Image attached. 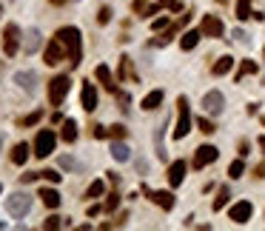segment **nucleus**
Segmentation results:
<instances>
[{"mask_svg": "<svg viewBox=\"0 0 265 231\" xmlns=\"http://www.w3.org/2000/svg\"><path fill=\"white\" fill-rule=\"evenodd\" d=\"M57 37L63 40V46H66V54H69V60H72V69H77L80 66V32L74 29V26H63V29L57 32Z\"/></svg>", "mask_w": 265, "mask_h": 231, "instance_id": "obj_1", "label": "nucleus"}, {"mask_svg": "<svg viewBox=\"0 0 265 231\" xmlns=\"http://www.w3.org/2000/svg\"><path fill=\"white\" fill-rule=\"evenodd\" d=\"M191 131V111H188V97L180 94L177 97V129H174V140H183Z\"/></svg>", "mask_w": 265, "mask_h": 231, "instance_id": "obj_2", "label": "nucleus"}, {"mask_svg": "<svg viewBox=\"0 0 265 231\" xmlns=\"http://www.w3.org/2000/svg\"><path fill=\"white\" fill-rule=\"evenodd\" d=\"M6 211L12 217H17V220H23V217L32 211V197L26 194V191H15V194L6 197Z\"/></svg>", "mask_w": 265, "mask_h": 231, "instance_id": "obj_3", "label": "nucleus"}, {"mask_svg": "<svg viewBox=\"0 0 265 231\" xmlns=\"http://www.w3.org/2000/svg\"><path fill=\"white\" fill-rule=\"evenodd\" d=\"M54 146H57V134L51 129H40L35 137V154L37 157H49L54 152Z\"/></svg>", "mask_w": 265, "mask_h": 231, "instance_id": "obj_4", "label": "nucleus"}, {"mask_svg": "<svg viewBox=\"0 0 265 231\" xmlns=\"http://www.w3.org/2000/svg\"><path fill=\"white\" fill-rule=\"evenodd\" d=\"M69 89H72L69 74H57V77L51 80V83H49V103H51V106H60L63 97L69 94Z\"/></svg>", "mask_w": 265, "mask_h": 231, "instance_id": "obj_5", "label": "nucleus"}, {"mask_svg": "<svg viewBox=\"0 0 265 231\" xmlns=\"http://www.w3.org/2000/svg\"><path fill=\"white\" fill-rule=\"evenodd\" d=\"M46 66H57L60 60H69V54H66V46H63V40H60L57 35L49 40V46H46Z\"/></svg>", "mask_w": 265, "mask_h": 231, "instance_id": "obj_6", "label": "nucleus"}, {"mask_svg": "<svg viewBox=\"0 0 265 231\" xmlns=\"http://www.w3.org/2000/svg\"><path fill=\"white\" fill-rule=\"evenodd\" d=\"M217 157H220V149H217V146H200V149H197V154H194V163H191V166L194 168H205V166H211Z\"/></svg>", "mask_w": 265, "mask_h": 231, "instance_id": "obj_7", "label": "nucleus"}, {"mask_svg": "<svg viewBox=\"0 0 265 231\" xmlns=\"http://www.w3.org/2000/svg\"><path fill=\"white\" fill-rule=\"evenodd\" d=\"M202 108H205L211 117H217V114H222V108H225V97H222V92H208L205 97H202Z\"/></svg>", "mask_w": 265, "mask_h": 231, "instance_id": "obj_8", "label": "nucleus"}, {"mask_svg": "<svg viewBox=\"0 0 265 231\" xmlns=\"http://www.w3.org/2000/svg\"><path fill=\"white\" fill-rule=\"evenodd\" d=\"M17 40H20V29H17L15 23H9L6 32H3V51H6L9 57L17 54Z\"/></svg>", "mask_w": 265, "mask_h": 231, "instance_id": "obj_9", "label": "nucleus"}, {"mask_svg": "<svg viewBox=\"0 0 265 231\" xmlns=\"http://www.w3.org/2000/svg\"><path fill=\"white\" fill-rule=\"evenodd\" d=\"M251 214H254V206H251L248 200H240V203H234V206H231V211H228V217L231 220H234V223H248L251 220Z\"/></svg>", "mask_w": 265, "mask_h": 231, "instance_id": "obj_10", "label": "nucleus"}, {"mask_svg": "<svg viewBox=\"0 0 265 231\" xmlns=\"http://www.w3.org/2000/svg\"><path fill=\"white\" fill-rule=\"evenodd\" d=\"M200 32L205 37H222V35H225V26H222V20L217 15H205V17H202Z\"/></svg>", "mask_w": 265, "mask_h": 231, "instance_id": "obj_11", "label": "nucleus"}, {"mask_svg": "<svg viewBox=\"0 0 265 231\" xmlns=\"http://www.w3.org/2000/svg\"><path fill=\"white\" fill-rule=\"evenodd\" d=\"M186 171H188L186 160H174L171 166H168V183H171V188L183 186V180H186Z\"/></svg>", "mask_w": 265, "mask_h": 231, "instance_id": "obj_12", "label": "nucleus"}, {"mask_svg": "<svg viewBox=\"0 0 265 231\" xmlns=\"http://www.w3.org/2000/svg\"><path fill=\"white\" fill-rule=\"evenodd\" d=\"M80 103H83V108H86V111H94V108H97V92H94L92 80H86V83H83V94H80Z\"/></svg>", "mask_w": 265, "mask_h": 231, "instance_id": "obj_13", "label": "nucleus"}, {"mask_svg": "<svg viewBox=\"0 0 265 231\" xmlns=\"http://www.w3.org/2000/svg\"><path fill=\"white\" fill-rule=\"evenodd\" d=\"M145 194L151 197V203H157L160 209H165V211L174 209V194L171 191H149V188H145Z\"/></svg>", "mask_w": 265, "mask_h": 231, "instance_id": "obj_14", "label": "nucleus"}, {"mask_svg": "<svg viewBox=\"0 0 265 231\" xmlns=\"http://www.w3.org/2000/svg\"><path fill=\"white\" fill-rule=\"evenodd\" d=\"M15 83H17L20 89H26L29 94L37 92V74H35V72H17V74H15Z\"/></svg>", "mask_w": 265, "mask_h": 231, "instance_id": "obj_15", "label": "nucleus"}, {"mask_svg": "<svg viewBox=\"0 0 265 231\" xmlns=\"http://www.w3.org/2000/svg\"><path fill=\"white\" fill-rule=\"evenodd\" d=\"M94 77L103 83V89H106V92H111V94L117 92V83H114V77H111V69H108V66H97Z\"/></svg>", "mask_w": 265, "mask_h": 231, "instance_id": "obj_16", "label": "nucleus"}, {"mask_svg": "<svg viewBox=\"0 0 265 231\" xmlns=\"http://www.w3.org/2000/svg\"><path fill=\"white\" fill-rule=\"evenodd\" d=\"M117 80H131V83H137V72H134V66H131V57H126L123 54L120 57V69H117Z\"/></svg>", "mask_w": 265, "mask_h": 231, "instance_id": "obj_17", "label": "nucleus"}, {"mask_svg": "<svg viewBox=\"0 0 265 231\" xmlns=\"http://www.w3.org/2000/svg\"><path fill=\"white\" fill-rule=\"evenodd\" d=\"M37 49H40V32L29 29L26 32V43H23V54H35Z\"/></svg>", "mask_w": 265, "mask_h": 231, "instance_id": "obj_18", "label": "nucleus"}, {"mask_svg": "<svg viewBox=\"0 0 265 231\" xmlns=\"http://www.w3.org/2000/svg\"><path fill=\"white\" fill-rule=\"evenodd\" d=\"M160 103H163V89H154V92H149L143 97V103H140V106H143L145 111H154V108H160Z\"/></svg>", "mask_w": 265, "mask_h": 231, "instance_id": "obj_19", "label": "nucleus"}, {"mask_svg": "<svg viewBox=\"0 0 265 231\" xmlns=\"http://www.w3.org/2000/svg\"><path fill=\"white\" fill-rule=\"evenodd\" d=\"M231 69H234V57L231 54H225V57H220L214 66H211V74H217V77H222V74H228Z\"/></svg>", "mask_w": 265, "mask_h": 231, "instance_id": "obj_20", "label": "nucleus"}, {"mask_svg": "<svg viewBox=\"0 0 265 231\" xmlns=\"http://www.w3.org/2000/svg\"><path fill=\"white\" fill-rule=\"evenodd\" d=\"M111 157L126 163V160H131V149L126 143H120V140H114V143H111Z\"/></svg>", "mask_w": 265, "mask_h": 231, "instance_id": "obj_21", "label": "nucleus"}, {"mask_svg": "<svg viewBox=\"0 0 265 231\" xmlns=\"http://www.w3.org/2000/svg\"><path fill=\"white\" fill-rule=\"evenodd\" d=\"M29 143H17L15 149H12V163H17V166H23L26 160H29Z\"/></svg>", "mask_w": 265, "mask_h": 231, "instance_id": "obj_22", "label": "nucleus"}, {"mask_svg": "<svg viewBox=\"0 0 265 231\" xmlns=\"http://www.w3.org/2000/svg\"><path fill=\"white\" fill-rule=\"evenodd\" d=\"M60 137H63L66 143H74V140H77V123H74V120H63V131H60Z\"/></svg>", "mask_w": 265, "mask_h": 231, "instance_id": "obj_23", "label": "nucleus"}, {"mask_svg": "<svg viewBox=\"0 0 265 231\" xmlns=\"http://www.w3.org/2000/svg\"><path fill=\"white\" fill-rule=\"evenodd\" d=\"M200 37H202V32H186V35L180 37V46H183V49H194V46L200 43Z\"/></svg>", "mask_w": 265, "mask_h": 231, "instance_id": "obj_24", "label": "nucleus"}, {"mask_svg": "<svg viewBox=\"0 0 265 231\" xmlns=\"http://www.w3.org/2000/svg\"><path fill=\"white\" fill-rule=\"evenodd\" d=\"M40 200H43L49 209H57L60 206V194L54 191V188H43V191H40Z\"/></svg>", "mask_w": 265, "mask_h": 231, "instance_id": "obj_25", "label": "nucleus"}, {"mask_svg": "<svg viewBox=\"0 0 265 231\" xmlns=\"http://www.w3.org/2000/svg\"><path fill=\"white\" fill-rule=\"evenodd\" d=\"M245 74H257V63H254V60H243V63H240V72L234 74V80L240 83Z\"/></svg>", "mask_w": 265, "mask_h": 231, "instance_id": "obj_26", "label": "nucleus"}, {"mask_svg": "<svg viewBox=\"0 0 265 231\" xmlns=\"http://www.w3.org/2000/svg\"><path fill=\"white\" fill-rule=\"evenodd\" d=\"M251 15V0H237V20H248Z\"/></svg>", "mask_w": 265, "mask_h": 231, "instance_id": "obj_27", "label": "nucleus"}, {"mask_svg": "<svg viewBox=\"0 0 265 231\" xmlns=\"http://www.w3.org/2000/svg\"><path fill=\"white\" fill-rule=\"evenodd\" d=\"M228 197H231V191H228V186H222L220 191H217V197H214V211H220V209H225V203H228Z\"/></svg>", "mask_w": 265, "mask_h": 231, "instance_id": "obj_28", "label": "nucleus"}, {"mask_svg": "<svg viewBox=\"0 0 265 231\" xmlns=\"http://www.w3.org/2000/svg\"><path fill=\"white\" fill-rule=\"evenodd\" d=\"M243 171H245V163H243V160H234V163L228 166V177H231V180H240V177H243Z\"/></svg>", "mask_w": 265, "mask_h": 231, "instance_id": "obj_29", "label": "nucleus"}, {"mask_svg": "<svg viewBox=\"0 0 265 231\" xmlns=\"http://www.w3.org/2000/svg\"><path fill=\"white\" fill-rule=\"evenodd\" d=\"M103 191H106V186H103V180H94L92 186H89V191H86V197H100Z\"/></svg>", "mask_w": 265, "mask_h": 231, "instance_id": "obj_30", "label": "nucleus"}, {"mask_svg": "<svg viewBox=\"0 0 265 231\" xmlns=\"http://www.w3.org/2000/svg\"><path fill=\"white\" fill-rule=\"evenodd\" d=\"M40 117H43V111L37 108V111H32L29 117H23V120H20V126H23V129H26V126H35V123H40Z\"/></svg>", "mask_w": 265, "mask_h": 231, "instance_id": "obj_31", "label": "nucleus"}, {"mask_svg": "<svg viewBox=\"0 0 265 231\" xmlns=\"http://www.w3.org/2000/svg\"><path fill=\"white\" fill-rule=\"evenodd\" d=\"M60 225H66L63 223V217H57V214H51V217H46V223H43V228H60Z\"/></svg>", "mask_w": 265, "mask_h": 231, "instance_id": "obj_32", "label": "nucleus"}, {"mask_svg": "<svg viewBox=\"0 0 265 231\" xmlns=\"http://www.w3.org/2000/svg\"><path fill=\"white\" fill-rule=\"evenodd\" d=\"M197 126H200L202 134H214V131H217V126L211 123V120H205V117H200V120H197Z\"/></svg>", "mask_w": 265, "mask_h": 231, "instance_id": "obj_33", "label": "nucleus"}, {"mask_svg": "<svg viewBox=\"0 0 265 231\" xmlns=\"http://www.w3.org/2000/svg\"><path fill=\"white\" fill-rule=\"evenodd\" d=\"M40 177H43V180H49V183H60V177H63V174L54 171V168H46V171H40Z\"/></svg>", "mask_w": 265, "mask_h": 231, "instance_id": "obj_34", "label": "nucleus"}, {"mask_svg": "<svg viewBox=\"0 0 265 231\" xmlns=\"http://www.w3.org/2000/svg\"><path fill=\"white\" fill-rule=\"evenodd\" d=\"M108 137L123 140V137H126V129H123V126H108Z\"/></svg>", "mask_w": 265, "mask_h": 231, "instance_id": "obj_35", "label": "nucleus"}, {"mask_svg": "<svg viewBox=\"0 0 265 231\" xmlns=\"http://www.w3.org/2000/svg\"><path fill=\"white\" fill-rule=\"evenodd\" d=\"M117 206H120V194H108V200H106V206H103V209H106V211H114Z\"/></svg>", "mask_w": 265, "mask_h": 231, "instance_id": "obj_36", "label": "nucleus"}, {"mask_svg": "<svg viewBox=\"0 0 265 231\" xmlns=\"http://www.w3.org/2000/svg\"><path fill=\"white\" fill-rule=\"evenodd\" d=\"M60 168H69V171H72V168H80V163L74 157H60Z\"/></svg>", "mask_w": 265, "mask_h": 231, "instance_id": "obj_37", "label": "nucleus"}, {"mask_svg": "<svg viewBox=\"0 0 265 231\" xmlns=\"http://www.w3.org/2000/svg\"><path fill=\"white\" fill-rule=\"evenodd\" d=\"M160 6L171 9V12H183V3H180V0H160Z\"/></svg>", "mask_w": 265, "mask_h": 231, "instance_id": "obj_38", "label": "nucleus"}, {"mask_svg": "<svg viewBox=\"0 0 265 231\" xmlns=\"http://www.w3.org/2000/svg\"><path fill=\"white\" fill-rule=\"evenodd\" d=\"M97 23H103V26H106V23H111V9H108V6L100 9V15H97Z\"/></svg>", "mask_w": 265, "mask_h": 231, "instance_id": "obj_39", "label": "nucleus"}, {"mask_svg": "<svg viewBox=\"0 0 265 231\" xmlns=\"http://www.w3.org/2000/svg\"><path fill=\"white\" fill-rule=\"evenodd\" d=\"M234 40H240V43H245V46H248V43H251V37H248V35H245V32H243V29H234Z\"/></svg>", "mask_w": 265, "mask_h": 231, "instance_id": "obj_40", "label": "nucleus"}, {"mask_svg": "<svg viewBox=\"0 0 265 231\" xmlns=\"http://www.w3.org/2000/svg\"><path fill=\"white\" fill-rule=\"evenodd\" d=\"M165 26H168V17H157V20L151 23V29H154V32H160V29H165Z\"/></svg>", "mask_w": 265, "mask_h": 231, "instance_id": "obj_41", "label": "nucleus"}, {"mask_svg": "<svg viewBox=\"0 0 265 231\" xmlns=\"http://www.w3.org/2000/svg\"><path fill=\"white\" fill-rule=\"evenodd\" d=\"M94 137H97V140L108 137V126H94Z\"/></svg>", "mask_w": 265, "mask_h": 231, "instance_id": "obj_42", "label": "nucleus"}, {"mask_svg": "<svg viewBox=\"0 0 265 231\" xmlns=\"http://www.w3.org/2000/svg\"><path fill=\"white\" fill-rule=\"evenodd\" d=\"M40 177V171H29V174H20V183H32V180H37Z\"/></svg>", "mask_w": 265, "mask_h": 231, "instance_id": "obj_43", "label": "nucleus"}, {"mask_svg": "<svg viewBox=\"0 0 265 231\" xmlns=\"http://www.w3.org/2000/svg\"><path fill=\"white\" fill-rule=\"evenodd\" d=\"M254 177H259V180H262V177H265V163H259V166L254 168Z\"/></svg>", "mask_w": 265, "mask_h": 231, "instance_id": "obj_44", "label": "nucleus"}, {"mask_svg": "<svg viewBox=\"0 0 265 231\" xmlns=\"http://www.w3.org/2000/svg\"><path fill=\"white\" fill-rule=\"evenodd\" d=\"M240 154H243V157L248 154V140H243V143H240Z\"/></svg>", "mask_w": 265, "mask_h": 231, "instance_id": "obj_45", "label": "nucleus"}, {"mask_svg": "<svg viewBox=\"0 0 265 231\" xmlns=\"http://www.w3.org/2000/svg\"><path fill=\"white\" fill-rule=\"evenodd\" d=\"M49 3H54V6H63V3H69V0H49Z\"/></svg>", "mask_w": 265, "mask_h": 231, "instance_id": "obj_46", "label": "nucleus"}, {"mask_svg": "<svg viewBox=\"0 0 265 231\" xmlns=\"http://www.w3.org/2000/svg\"><path fill=\"white\" fill-rule=\"evenodd\" d=\"M257 143H259V149H262V152H265V134H262V137L257 140Z\"/></svg>", "mask_w": 265, "mask_h": 231, "instance_id": "obj_47", "label": "nucleus"}, {"mask_svg": "<svg viewBox=\"0 0 265 231\" xmlns=\"http://www.w3.org/2000/svg\"><path fill=\"white\" fill-rule=\"evenodd\" d=\"M262 57H265V49H262Z\"/></svg>", "mask_w": 265, "mask_h": 231, "instance_id": "obj_48", "label": "nucleus"}, {"mask_svg": "<svg viewBox=\"0 0 265 231\" xmlns=\"http://www.w3.org/2000/svg\"><path fill=\"white\" fill-rule=\"evenodd\" d=\"M0 143H3V140H0Z\"/></svg>", "mask_w": 265, "mask_h": 231, "instance_id": "obj_49", "label": "nucleus"}, {"mask_svg": "<svg viewBox=\"0 0 265 231\" xmlns=\"http://www.w3.org/2000/svg\"><path fill=\"white\" fill-rule=\"evenodd\" d=\"M0 188H3V186H0Z\"/></svg>", "mask_w": 265, "mask_h": 231, "instance_id": "obj_50", "label": "nucleus"}]
</instances>
